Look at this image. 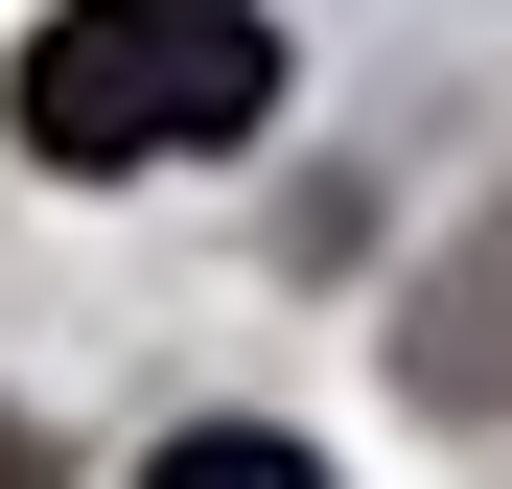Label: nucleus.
<instances>
[{
  "mask_svg": "<svg viewBox=\"0 0 512 489\" xmlns=\"http://www.w3.org/2000/svg\"><path fill=\"white\" fill-rule=\"evenodd\" d=\"M280 117V24L256 0H47L24 24V140L47 163H210V140H256Z\"/></svg>",
  "mask_w": 512,
  "mask_h": 489,
  "instance_id": "obj_1",
  "label": "nucleus"
},
{
  "mask_svg": "<svg viewBox=\"0 0 512 489\" xmlns=\"http://www.w3.org/2000/svg\"><path fill=\"white\" fill-rule=\"evenodd\" d=\"M140 489H326V466H303V443H280V420H187V443H163V466H140Z\"/></svg>",
  "mask_w": 512,
  "mask_h": 489,
  "instance_id": "obj_2",
  "label": "nucleus"
}]
</instances>
